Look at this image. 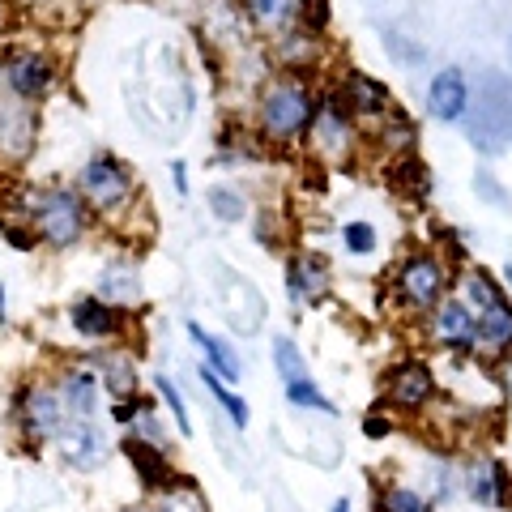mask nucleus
Returning a JSON list of instances; mask_svg holds the SVG:
<instances>
[{
    "instance_id": "obj_1",
    "label": "nucleus",
    "mask_w": 512,
    "mask_h": 512,
    "mask_svg": "<svg viewBox=\"0 0 512 512\" xmlns=\"http://www.w3.org/2000/svg\"><path fill=\"white\" fill-rule=\"evenodd\" d=\"M316 111H320V94L303 77L282 73L261 90L256 120H261V133L274 146H291V141H308Z\"/></svg>"
},
{
    "instance_id": "obj_2",
    "label": "nucleus",
    "mask_w": 512,
    "mask_h": 512,
    "mask_svg": "<svg viewBox=\"0 0 512 512\" xmlns=\"http://www.w3.org/2000/svg\"><path fill=\"white\" fill-rule=\"evenodd\" d=\"M30 231L47 248H73L86 235V201L73 188H39L26 205Z\"/></svg>"
},
{
    "instance_id": "obj_3",
    "label": "nucleus",
    "mask_w": 512,
    "mask_h": 512,
    "mask_svg": "<svg viewBox=\"0 0 512 512\" xmlns=\"http://www.w3.org/2000/svg\"><path fill=\"white\" fill-rule=\"evenodd\" d=\"M77 197L94 214H120L133 201V171L116 154H94L77 175Z\"/></svg>"
},
{
    "instance_id": "obj_4",
    "label": "nucleus",
    "mask_w": 512,
    "mask_h": 512,
    "mask_svg": "<svg viewBox=\"0 0 512 512\" xmlns=\"http://www.w3.org/2000/svg\"><path fill=\"white\" fill-rule=\"evenodd\" d=\"M444 286H448V265L431 252H410L402 269H397V291H402V303L419 312H431L436 303L444 299Z\"/></svg>"
},
{
    "instance_id": "obj_5",
    "label": "nucleus",
    "mask_w": 512,
    "mask_h": 512,
    "mask_svg": "<svg viewBox=\"0 0 512 512\" xmlns=\"http://www.w3.org/2000/svg\"><path fill=\"white\" fill-rule=\"evenodd\" d=\"M56 82V60L47 52H35V47H22V52L5 56V86L13 90V99L35 103L43 99Z\"/></svg>"
},
{
    "instance_id": "obj_6",
    "label": "nucleus",
    "mask_w": 512,
    "mask_h": 512,
    "mask_svg": "<svg viewBox=\"0 0 512 512\" xmlns=\"http://www.w3.org/2000/svg\"><path fill=\"white\" fill-rule=\"evenodd\" d=\"M355 116L342 107V99L338 94H329V99H320V111H316V120H312V133H308V141H312V150L316 154H325V158H346V150L355 146V124H350Z\"/></svg>"
},
{
    "instance_id": "obj_7",
    "label": "nucleus",
    "mask_w": 512,
    "mask_h": 512,
    "mask_svg": "<svg viewBox=\"0 0 512 512\" xmlns=\"http://www.w3.org/2000/svg\"><path fill=\"white\" fill-rule=\"evenodd\" d=\"M18 414H22V427H26V440H56L60 427L69 423V414L60 406V393L47 389V384H30L18 397Z\"/></svg>"
},
{
    "instance_id": "obj_8",
    "label": "nucleus",
    "mask_w": 512,
    "mask_h": 512,
    "mask_svg": "<svg viewBox=\"0 0 512 512\" xmlns=\"http://www.w3.org/2000/svg\"><path fill=\"white\" fill-rule=\"evenodd\" d=\"M427 333L431 342L444 346V350H474V333H478V320L461 299L444 295L436 308L427 312Z\"/></svg>"
},
{
    "instance_id": "obj_9",
    "label": "nucleus",
    "mask_w": 512,
    "mask_h": 512,
    "mask_svg": "<svg viewBox=\"0 0 512 512\" xmlns=\"http://www.w3.org/2000/svg\"><path fill=\"white\" fill-rule=\"evenodd\" d=\"M384 397H389L397 410H423L431 397H436V376H431L427 363L406 359L384 376Z\"/></svg>"
},
{
    "instance_id": "obj_10",
    "label": "nucleus",
    "mask_w": 512,
    "mask_h": 512,
    "mask_svg": "<svg viewBox=\"0 0 512 512\" xmlns=\"http://www.w3.org/2000/svg\"><path fill=\"white\" fill-rule=\"evenodd\" d=\"M120 453L128 457V466L137 470V478L146 483L150 491H175V487H184L188 478L184 474H175L171 470V461L163 457V444H150V440H124L120 444Z\"/></svg>"
},
{
    "instance_id": "obj_11",
    "label": "nucleus",
    "mask_w": 512,
    "mask_h": 512,
    "mask_svg": "<svg viewBox=\"0 0 512 512\" xmlns=\"http://www.w3.org/2000/svg\"><path fill=\"white\" fill-rule=\"evenodd\" d=\"M427 111L440 124H457L461 116H466V111H470V82H466V73L448 64V69H440L436 77H431V86H427Z\"/></svg>"
},
{
    "instance_id": "obj_12",
    "label": "nucleus",
    "mask_w": 512,
    "mask_h": 512,
    "mask_svg": "<svg viewBox=\"0 0 512 512\" xmlns=\"http://www.w3.org/2000/svg\"><path fill=\"white\" fill-rule=\"evenodd\" d=\"M56 444H60V457L69 461L73 470H99L103 461H107V444H103L99 431H94V423L69 419V423L60 427Z\"/></svg>"
},
{
    "instance_id": "obj_13",
    "label": "nucleus",
    "mask_w": 512,
    "mask_h": 512,
    "mask_svg": "<svg viewBox=\"0 0 512 512\" xmlns=\"http://www.w3.org/2000/svg\"><path fill=\"white\" fill-rule=\"evenodd\" d=\"M69 325L90 342H107V338H116V333L124 329V308L103 303L99 295H86V299H77L69 308Z\"/></svg>"
},
{
    "instance_id": "obj_14",
    "label": "nucleus",
    "mask_w": 512,
    "mask_h": 512,
    "mask_svg": "<svg viewBox=\"0 0 512 512\" xmlns=\"http://www.w3.org/2000/svg\"><path fill=\"white\" fill-rule=\"evenodd\" d=\"M342 107L350 111V116H363V120H376L389 111V90H384L372 73H363V69H350L346 73V82H342Z\"/></svg>"
},
{
    "instance_id": "obj_15",
    "label": "nucleus",
    "mask_w": 512,
    "mask_h": 512,
    "mask_svg": "<svg viewBox=\"0 0 512 512\" xmlns=\"http://www.w3.org/2000/svg\"><path fill=\"white\" fill-rule=\"evenodd\" d=\"M56 393H60V406H64L69 419L90 423L94 410H99V376L86 372V367H73V372H64Z\"/></svg>"
},
{
    "instance_id": "obj_16",
    "label": "nucleus",
    "mask_w": 512,
    "mask_h": 512,
    "mask_svg": "<svg viewBox=\"0 0 512 512\" xmlns=\"http://www.w3.org/2000/svg\"><path fill=\"white\" fill-rule=\"evenodd\" d=\"M286 286H291L295 303H320L329 295V265L320 256H295L291 269H286Z\"/></svg>"
},
{
    "instance_id": "obj_17",
    "label": "nucleus",
    "mask_w": 512,
    "mask_h": 512,
    "mask_svg": "<svg viewBox=\"0 0 512 512\" xmlns=\"http://www.w3.org/2000/svg\"><path fill=\"white\" fill-rule=\"evenodd\" d=\"M30 146H35V116H30V107L22 99L5 103L0 107V154L22 158Z\"/></svg>"
},
{
    "instance_id": "obj_18",
    "label": "nucleus",
    "mask_w": 512,
    "mask_h": 512,
    "mask_svg": "<svg viewBox=\"0 0 512 512\" xmlns=\"http://www.w3.org/2000/svg\"><path fill=\"white\" fill-rule=\"evenodd\" d=\"M466 491L474 495L478 504L504 508L508 504V470L500 466V461H491V457H478L470 466V474H466Z\"/></svg>"
},
{
    "instance_id": "obj_19",
    "label": "nucleus",
    "mask_w": 512,
    "mask_h": 512,
    "mask_svg": "<svg viewBox=\"0 0 512 512\" xmlns=\"http://www.w3.org/2000/svg\"><path fill=\"white\" fill-rule=\"evenodd\" d=\"M188 338L201 346V355H205V367H214V372L222 376V384H235L239 376H244V363H239V355L227 346V342H218L214 333H205L197 320H188Z\"/></svg>"
},
{
    "instance_id": "obj_20",
    "label": "nucleus",
    "mask_w": 512,
    "mask_h": 512,
    "mask_svg": "<svg viewBox=\"0 0 512 512\" xmlns=\"http://www.w3.org/2000/svg\"><path fill=\"white\" fill-rule=\"evenodd\" d=\"M248 18L265 30V35H286L303 18V0H244Z\"/></svg>"
},
{
    "instance_id": "obj_21",
    "label": "nucleus",
    "mask_w": 512,
    "mask_h": 512,
    "mask_svg": "<svg viewBox=\"0 0 512 512\" xmlns=\"http://www.w3.org/2000/svg\"><path fill=\"white\" fill-rule=\"evenodd\" d=\"M99 295L103 303H116V308H124V303L141 299V274L133 261H111L103 274H99Z\"/></svg>"
},
{
    "instance_id": "obj_22",
    "label": "nucleus",
    "mask_w": 512,
    "mask_h": 512,
    "mask_svg": "<svg viewBox=\"0 0 512 512\" xmlns=\"http://www.w3.org/2000/svg\"><path fill=\"white\" fill-rule=\"evenodd\" d=\"M461 303H466V308L474 312V320H478L483 312L508 303V295H504V286L487 274V269H466V274H461Z\"/></svg>"
},
{
    "instance_id": "obj_23",
    "label": "nucleus",
    "mask_w": 512,
    "mask_h": 512,
    "mask_svg": "<svg viewBox=\"0 0 512 512\" xmlns=\"http://www.w3.org/2000/svg\"><path fill=\"white\" fill-rule=\"evenodd\" d=\"M99 384L116 402H128L137 393V363L128 355H99Z\"/></svg>"
},
{
    "instance_id": "obj_24",
    "label": "nucleus",
    "mask_w": 512,
    "mask_h": 512,
    "mask_svg": "<svg viewBox=\"0 0 512 512\" xmlns=\"http://www.w3.org/2000/svg\"><path fill=\"white\" fill-rule=\"evenodd\" d=\"M414 137H419V128L406 111H384V124H380V146L393 150V154H410L414 150Z\"/></svg>"
},
{
    "instance_id": "obj_25",
    "label": "nucleus",
    "mask_w": 512,
    "mask_h": 512,
    "mask_svg": "<svg viewBox=\"0 0 512 512\" xmlns=\"http://www.w3.org/2000/svg\"><path fill=\"white\" fill-rule=\"evenodd\" d=\"M316 39L320 35H312V30H303V26L278 35V56L286 69H308V60H316Z\"/></svg>"
},
{
    "instance_id": "obj_26",
    "label": "nucleus",
    "mask_w": 512,
    "mask_h": 512,
    "mask_svg": "<svg viewBox=\"0 0 512 512\" xmlns=\"http://www.w3.org/2000/svg\"><path fill=\"white\" fill-rule=\"evenodd\" d=\"M205 205H210V214L218 222H244L248 218V197L231 184H214L210 192H205Z\"/></svg>"
},
{
    "instance_id": "obj_27",
    "label": "nucleus",
    "mask_w": 512,
    "mask_h": 512,
    "mask_svg": "<svg viewBox=\"0 0 512 512\" xmlns=\"http://www.w3.org/2000/svg\"><path fill=\"white\" fill-rule=\"evenodd\" d=\"M201 384L214 393V402L227 410V419H231L239 431H244V427H248V402H244V397H235L227 384H222V376L214 372V367H205V363H201Z\"/></svg>"
},
{
    "instance_id": "obj_28",
    "label": "nucleus",
    "mask_w": 512,
    "mask_h": 512,
    "mask_svg": "<svg viewBox=\"0 0 512 512\" xmlns=\"http://www.w3.org/2000/svg\"><path fill=\"white\" fill-rule=\"evenodd\" d=\"M274 367L282 384H295V380H308V359L291 338H274Z\"/></svg>"
},
{
    "instance_id": "obj_29",
    "label": "nucleus",
    "mask_w": 512,
    "mask_h": 512,
    "mask_svg": "<svg viewBox=\"0 0 512 512\" xmlns=\"http://www.w3.org/2000/svg\"><path fill=\"white\" fill-rule=\"evenodd\" d=\"M286 402L299 406V410H320V414H329V419H333V414H338V406H333L329 397L316 389V380H312V376H308V380L286 384Z\"/></svg>"
},
{
    "instance_id": "obj_30",
    "label": "nucleus",
    "mask_w": 512,
    "mask_h": 512,
    "mask_svg": "<svg viewBox=\"0 0 512 512\" xmlns=\"http://www.w3.org/2000/svg\"><path fill=\"white\" fill-rule=\"evenodd\" d=\"M154 389H158V397L167 402V410H171V419H175V431L180 436H192V419H188V406H184V393L175 389V384L167 380V376H154Z\"/></svg>"
},
{
    "instance_id": "obj_31",
    "label": "nucleus",
    "mask_w": 512,
    "mask_h": 512,
    "mask_svg": "<svg viewBox=\"0 0 512 512\" xmlns=\"http://www.w3.org/2000/svg\"><path fill=\"white\" fill-rule=\"evenodd\" d=\"M376 244H380V235H376L372 222H346V227H342V248H346V252H355V256H372V252H376Z\"/></svg>"
},
{
    "instance_id": "obj_32",
    "label": "nucleus",
    "mask_w": 512,
    "mask_h": 512,
    "mask_svg": "<svg viewBox=\"0 0 512 512\" xmlns=\"http://www.w3.org/2000/svg\"><path fill=\"white\" fill-rule=\"evenodd\" d=\"M380 512H427V500L410 487H389L380 495Z\"/></svg>"
},
{
    "instance_id": "obj_33",
    "label": "nucleus",
    "mask_w": 512,
    "mask_h": 512,
    "mask_svg": "<svg viewBox=\"0 0 512 512\" xmlns=\"http://www.w3.org/2000/svg\"><path fill=\"white\" fill-rule=\"evenodd\" d=\"M158 512H210V508H205V500H201L197 487L184 483V487L167 491V500H163V508H158Z\"/></svg>"
},
{
    "instance_id": "obj_34",
    "label": "nucleus",
    "mask_w": 512,
    "mask_h": 512,
    "mask_svg": "<svg viewBox=\"0 0 512 512\" xmlns=\"http://www.w3.org/2000/svg\"><path fill=\"white\" fill-rule=\"evenodd\" d=\"M474 192H483V197L495 205V210H512V197H508L504 184L495 180L491 171H478V175H474Z\"/></svg>"
},
{
    "instance_id": "obj_35",
    "label": "nucleus",
    "mask_w": 512,
    "mask_h": 512,
    "mask_svg": "<svg viewBox=\"0 0 512 512\" xmlns=\"http://www.w3.org/2000/svg\"><path fill=\"white\" fill-rule=\"evenodd\" d=\"M0 235H5L9 244L18 248V252H30V248L39 244V239H35V231H26V227H13V222H0Z\"/></svg>"
},
{
    "instance_id": "obj_36",
    "label": "nucleus",
    "mask_w": 512,
    "mask_h": 512,
    "mask_svg": "<svg viewBox=\"0 0 512 512\" xmlns=\"http://www.w3.org/2000/svg\"><path fill=\"white\" fill-rule=\"evenodd\" d=\"M389 419H384V414H367V419H363V436L367 440H384V436H389Z\"/></svg>"
},
{
    "instance_id": "obj_37",
    "label": "nucleus",
    "mask_w": 512,
    "mask_h": 512,
    "mask_svg": "<svg viewBox=\"0 0 512 512\" xmlns=\"http://www.w3.org/2000/svg\"><path fill=\"white\" fill-rule=\"evenodd\" d=\"M171 175H175V188L188 192V167L184 163H171Z\"/></svg>"
},
{
    "instance_id": "obj_38",
    "label": "nucleus",
    "mask_w": 512,
    "mask_h": 512,
    "mask_svg": "<svg viewBox=\"0 0 512 512\" xmlns=\"http://www.w3.org/2000/svg\"><path fill=\"white\" fill-rule=\"evenodd\" d=\"M0 320H5V286H0Z\"/></svg>"
},
{
    "instance_id": "obj_39",
    "label": "nucleus",
    "mask_w": 512,
    "mask_h": 512,
    "mask_svg": "<svg viewBox=\"0 0 512 512\" xmlns=\"http://www.w3.org/2000/svg\"><path fill=\"white\" fill-rule=\"evenodd\" d=\"M333 512H350V504H346V500H338V504H333Z\"/></svg>"
},
{
    "instance_id": "obj_40",
    "label": "nucleus",
    "mask_w": 512,
    "mask_h": 512,
    "mask_svg": "<svg viewBox=\"0 0 512 512\" xmlns=\"http://www.w3.org/2000/svg\"><path fill=\"white\" fill-rule=\"evenodd\" d=\"M0 18H5V0H0Z\"/></svg>"
},
{
    "instance_id": "obj_41",
    "label": "nucleus",
    "mask_w": 512,
    "mask_h": 512,
    "mask_svg": "<svg viewBox=\"0 0 512 512\" xmlns=\"http://www.w3.org/2000/svg\"><path fill=\"white\" fill-rule=\"evenodd\" d=\"M128 512H150V508H128Z\"/></svg>"
},
{
    "instance_id": "obj_42",
    "label": "nucleus",
    "mask_w": 512,
    "mask_h": 512,
    "mask_svg": "<svg viewBox=\"0 0 512 512\" xmlns=\"http://www.w3.org/2000/svg\"><path fill=\"white\" fill-rule=\"evenodd\" d=\"M508 56H512V39H508Z\"/></svg>"
}]
</instances>
